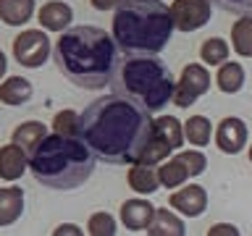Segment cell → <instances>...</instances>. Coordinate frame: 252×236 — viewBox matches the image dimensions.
Here are the masks:
<instances>
[{
    "label": "cell",
    "mask_w": 252,
    "mask_h": 236,
    "mask_svg": "<svg viewBox=\"0 0 252 236\" xmlns=\"http://www.w3.org/2000/svg\"><path fill=\"white\" fill-rule=\"evenodd\" d=\"M113 42L124 53L158 55L171 42L173 19L163 0H126L113 13Z\"/></svg>",
    "instance_id": "4"
},
{
    "label": "cell",
    "mask_w": 252,
    "mask_h": 236,
    "mask_svg": "<svg viewBox=\"0 0 252 236\" xmlns=\"http://www.w3.org/2000/svg\"><path fill=\"white\" fill-rule=\"evenodd\" d=\"M110 84L113 92L137 100L150 113H158L173 102V89H176L168 66L158 55L147 53H124V58L116 63Z\"/></svg>",
    "instance_id": "5"
},
{
    "label": "cell",
    "mask_w": 252,
    "mask_h": 236,
    "mask_svg": "<svg viewBox=\"0 0 252 236\" xmlns=\"http://www.w3.org/2000/svg\"><path fill=\"white\" fill-rule=\"evenodd\" d=\"M126 0H90V5L94 11H116L118 5H124Z\"/></svg>",
    "instance_id": "31"
},
{
    "label": "cell",
    "mask_w": 252,
    "mask_h": 236,
    "mask_svg": "<svg viewBox=\"0 0 252 236\" xmlns=\"http://www.w3.org/2000/svg\"><path fill=\"white\" fill-rule=\"evenodd\" d=\"M24 212V192L19 186L0 189V226H11Z\"/></svg>",
    "instance_id": "18"
},
{
    "label": "cell",
    "mask_w": 252,
    "mask_h": 236,
    "mask_svg": "<svg viewBox=\"0 0 252 236\" xmlns=\"http://www.w3.org/2000/svg\"><path fill=\"white\" fill-rule=\"evenodd\" d=\"M147 234L150 236H184L187 234V226L176 212H171L168 207H155L153 212V220L147 226Z\"/></svg>",
    "instance_id": "14"
},
{
    "label": "cell",
    "mask_w": 252,
    "mask_h": 236,
    "mask_svg": "<svg viewBox=\"0 0 252 236\" xmlns=\"http://www.w3.org/2000/svg\"><path fill=\"white\" fill-rule=\"evenodd\" d=\"M218 234H239V228L236 226H213L210 236H218Z\"/></svg>",
    "instance_id": "32"
},
{
    "label": "cell",
    "mask_w": 252,
    "mask_h": 236,
    "mask_svg": "<svg viewBox=\"0 0 252 236\" xmlns=\"http://www.w3.org/2000/svg\"><path fill=\"white\" fill-rule=\"evenodd\" d=\"M55 234H74V236H79V234H82V228H79V226H71V223H63V226H58V228H55Z\"/></svg>",
    "instance_id": "33"
},
{
    "label": "cell",
    "mask_w": 252,
    "mask_h": 236,
    "mask_svg": "<svg viewBox=\"0 0 252 236\" xmlns=\"http://www.w3.org/2000/svg\"><path fill=\"white\" fill-rule=\"evenodd\" d=\"M79 126H82V116L76 110H61L53 118V131L55 134H79Z\"/></svg>",
    "instance_id": "28"
},
{
    "label": "cell",
    "mask_w": 252,
    "mask_h": 236,
    "mask_svg": "<svg viewBox=\"0 0 252 236\" xmlns=\"http://www.w3.org/2000/svg\"><path fill=\"white\" fill-rule=\"evenodd\" d=\"M5 71H8V58H5V53L0 50V79L5 76Z\"/></svg>",
    "instance_id": "34"
},
{
    "label": "cell",
    "mask_w": 252,
    "mask_h": 236,
    "mask_svg": "<svg viewBox=\"0 0 252 236\" xmlns=\"http://www.w3.org/2000/svg\"><path fill=\"white\" fill-rule=\"evenodd\" d=\"M97 157L79 134H45L29 149V171L37 184L55 192H71L90 181Z\"/></svg>",
    "instance_id": "3"
},
{
    "label": "cell",
    "mask_w": 252,
    "mask_h": 236,
    "mask_svg": "<svg viewBox=\"0 0 252 236\" xmlns=\"http://www.w3.org/2000/svg\"><path fill=\"white\" fill-rule=\"evenodd\" d=\"M116 231H118L116 218L110 215V212H105V210L92 212L90 220H87V234H92V236H113Z\"/></svg>",
    "instance_id": "27"
},
{
    "label": "cell",
    "mask_w": 252,
    "mask_h": 236,
    "mask_svg": "<svg viewBox=\"0 0 252 236\" xmlns=\"http://www.w3.org/2000/svg\"><path fill=\"white\" fill-rule=\"evenodd\" d=\"M176 157L184 163V168H187L189 176H200V173L208 168V157H205L200 149H187V152H179Z\"/></svg>",
    "instance_id": "29"
},
{
    "label": "cell",
    "mask_w": 252,
    "mask_h": 236,
    "mask_svg": "<svg viewBox=\"0 0 252 236\" xmlns=\"http://www.w3.org/2000/svg\"><path fill=\"white\" fill-rule=\"evenodd\" d=\"M216 84H218L220 92L236 94L244 87V68H242V63H228V60L220 63V68L216 74Z\"/></svg>",
    "instance_id": "21"
},
{
    "label": "cell",
    "mask_w": 252,
    "mask_h": 236,
    "mask_svg": "<svg viewBox=\"0 0 252 236\" xmlns=\"http://www.w3.org/2000/svg\"><path fill=\"white\" fill-rule=\"evenodd\" d=\"M213 3L234 16H252V0H213Z\"/></svg>",
    "instance_id": "30"
},
{
    "label": "cell",
    "mask_w": 252,
    "mask_h": 236,
    "mask_svg": "<svg viewBox=\"0 0 252 236\" xmlns=\"http://www.w3.org/2000/svg\"><path fill=\"white\" fill-rule=\"evenodd\" d=\"M50 53H53L50 37L39 29H27L13 39V58L24 68H39L50 58Z\"/></svg>",
    "instance_id": "6"
},
{
    "label": "cell",
    "mask_w": 252,
    "mask_h": 236,
    "mask_svg": "<svg viewBox=\"0 0 252 236\" xmlns=\"http://www.w3.org/2000/svg\"><path fill=\"white\" fill-rule=\"evenodd\" d=\"M213 8L210 0H173L171 3V19L173 27L181 31H197L210 21Z\"/></svg>",
    "instance_id": "8"
},
{
    "label": "cell",
    "mask_w": 252,
    "mask_h": 236,
    "mask_svg": "<svg viewBox=\"0 0 252 236\" xmlns=\"http://www.w3.org/2000/svg\"><path fill=\"white\" fill-rule=\"evenodd\" d=\"M171 152H173V149L165 145L160 137H155V134H153V137H150V142H147L145 147H142L137 163H142V165H158V163H163Z\"/></svg>",
    "instance_id": "26"
},
{
    "label": "cell",
    "mask_w": 252,
    "mask_h": 236,
    "mask_svg": "<svg viewBox=\"0 0 252 236\" xmlns=\"http://www.w3.org/2000/svg\"><path fill=\"white\" fill-rule=\"evenodd\" d=\"M55 66L71 84L84 89H102L110 84L118 63V45L105 29L94 24L63 29L53 47Z\"/></svg>",
    "instance_id": "2"
},
{
    "label": "cell",
    "mask_w": 252,
    "mask_h": 236,
    "mask_svg": "<svg viewBox=\"0 0 252 236\" xmlns=\"http://www.w3.org/2000/svg\"><path fill=\"white\" fill-rule=\"evenodd\" d=\"M34 0H0V21L8 27H24L34 16Z\"/></svg>",
    "instance_id": "17"
},
{
    "label": "cell",
    "mask_w": 252,
    "mask_h": 236,
    "mask_svg": "<svg viewBox=\"0 0 252 236\" xmlns=\"http://www.w3.org/2000/svg\"><path fill=\"white\" fill-rule=\"evenodd\" d=\"M27 168H29V152L24 147H19L16 142L0 147V178L16 181L24 176Z\"/></svg>",
    "instance_id": "12"
},
{
    "label": "cell",
    "mask_w": 252,
    "mask_h": 236,
    "mask_svg": "<svg viewBox=\"0 0 252 236\" xmlns=\"http://www.w3.org/2000/svg\"><path fill=\"white\" fill-rule=\"evenodd\" d=\"M210 134H213V126H210V118H205V116H192L184 123V139H189L194 147L208 145Z\"/></svg>",
    "instance_id": "24"
},
{
    "label": "cell",
    "mask_w": 252,
    "mask_h": 236,
    "mask_svg": "<svg viewBox=\"0 0 252 236\" xmlns=\"http://www.w3.org/2000/svg\"><path fill=\"white\" fill-rule=\"evenodd\" d=\"M158 178H160V186H165V189H179L189 178V173H187L184 163H181L179 157H171V160L160 163V168H158Z\"/></svg>",
    "instance_id": "23"
},
{
    "label": "cell",
    "mask_w": 252,
    "mask_h": 236,
    "mask_svg": "<svg viewBox=\"0 0 252 236\" xmlns=\"http://www.w3.org/2000/svg\"><path fill=\"white\" fill-rule=\"evenodd\" d=\"M37 19H39V27L42 29L63 31V29L71 27V21H74V8L68 3H63V0H47V3L39 8Z\"/></svg>",
    "instance_id": "11"
},
{
    "label": "cell",
    "mask_w": 252,
    "mask_h": 236,
    "mask_svg": "<svg viewBox=\"0 0 252 236\" xmlns=\"http://www.w3.org/2000/svg\"><path fill=\"white\" fill-rule=\"evenodd\" d=\"M153 134L160 137L171 149H179L184 145V126L179 123V118L173 116H158L153 118Z\"/></svg>",
    "instance_id": "19"
},
{
    "label": "cell",
    "mask_w": 252,
    "mask_h": 236,
    "mask_svg": "<svg viewBox=\"0 0 252 236\" xmlns=\"http://www.w3.org/2000/svg\"><path fill=\"white\" fill-rule=\"evenodd\" d=\"M47 134V126L42 121H27V123H19L11 134V142H16L19 147H24L29 152V149H34L39 142H42V137Z\"/></svg>",
    "instance_id": "20"
},
{
    "label": "cell",
    "mask_w": 252,
    "mask_h": 236,
    "mask_svg": "<svg viewBox=\"0 0 252 236\" xmlns=\"http://www.w3.org/2000/svg\"><path fill=\"white\" fill-rule=\"evenodd\" d=\"M250 163H252V147H250Z\"/></svg>",
    "instance_id": "35"
},
{
    "label": "cell",
    "mask_w": 252,
    "mask_h": 236,
    "mask_svg": "<svg viewBox=\"0 0 252 236\" xmlns=\"http://www.w3.org/2000/svg\"><path fill=\"white\" fill-rule=\"evenodd\" d=\"M126 181H129V189L137 194H153L160 186L155 165H142V163H131L129 173H126Z\"/></svg>",
    "instance_id": "16"
},
{
    "label": "cell",
    "mask_w": 252,
    "mask_h": 236,
    "mask_svg": "<svg viewBox=\"0 0 252 236\" xmlns=\"http://www.w3.org/2000/svg\"><path fill=\"white\" fill-rule=\"evenodd\" d=\"M231 45L242 58H252V16H239L231 27Z\"/></svg>",
    "instance_id": "22"
},
{
    "label": "cell",
    "mask_w": 252,
    "mask_h": 236,
    "mask_svg": "<svg viewBox=\"0 0 252 236\" xmlns=\"http://www.w3.org/2000/svg\"><path fill=\"white\" fill-rule=\"evenodd\" d=\"M79 137L94 157L108 165L137 163L142 147L153 137V113L126 94H102L84 108Z\"/></svg>",
    "instance_id": "1"
},
{
    "label": "cell",
    "mask_w": 252,
    "mask_h": 236,
    "mask_svg": "<svg viewBox=\"0 0 252 236\" xmlns=\"http://www.w3.org/2000/svg\"><path fill=\"white\" fill-rule=\"evenodd\" d=\"M216 145L220 152L226 155H236L242 152L244 145H247V123L242 118H223L216 129Z\"/></svg>",
    "instance_id": "9"
},
{
    "label": "cell",
    "mask_w": 252,
    "mask_h": 236,
    "mask_svg": "<svg viewBox=\"0 0 252 236\" xmlns=\"http://www.w3.org/2000/svg\"><path fill=\"white\" fill-rule=\"evenodd\" d=\"M32 94H34V89H32V82L24 76H8L0 82V102L3 105H24V102L32 100Z\"/></svg>",
    "instance_id": "15"
},
{
    "label": "cell",
    "mask_w": 252,
    "mask_h": 236,
    "mask_svg": "<svg viewBox=\"0 0 252 236\" xmlns=\"http://www.w3.org/2000/svg\"><path fill=\"white\" fill-rule=\"evenodd\" d=\"M153 202L142 200V197H134V200H126L121 205V223L129 228V231H145L153 220Z\"/></svg>",
    "instance_id": "13"
},
{
    "label": "cell",
    "mask_w": 252,
    "mask_h": 236,
    "mask_svg": "<svg viewBox=\"0 0 252 236\" xmlns=\"http://www.w3.org/2000/svg\"><path fill=\"white\" fill-rule=\"evenodd\" d=\"M171 207L181 212L187 218H197L208 210V192L200 186V184H189V186H181L171 194Z\"/></svg>",
    "instance_id": "10"
},
{
    "label": "cell",
    "mask_w": 252,
    "mask_h": 236,
    "mask_svg": "<svg viewBox=\"0 0 252 236\" xmlns=\"http://www.w3.org/2000/svg\"><path fill=\"white\" fill-rule=\"evenodd\" d=\"M228 53H231L228 50V42L220 37H210L200 45V58H202V63H208V66H220V63H226Z\"/></svg>",
    "instance_id": "25"
},
{
    "label": "cell",
    "mask_w": 252,
    "mask_h": 236,
    "mask_svg": "<svg viewBox=\"0 0 252 236\" xmlns=\"http://www.w3.org/2000/svg\"><path fill=\"white\" fill-rule=\"evenodd\" d=\"M208 89H210V71H205L202 63H189L181 71L176 89H173V105L192 108Z\"/></svg>",
    "instance_id": "7"
}]
</instances>
